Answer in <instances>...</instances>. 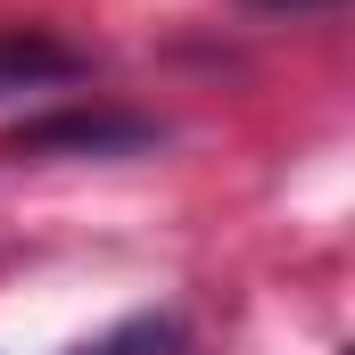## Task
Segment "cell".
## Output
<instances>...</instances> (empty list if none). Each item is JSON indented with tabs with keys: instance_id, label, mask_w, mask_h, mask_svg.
Here are the masks:
<instances>
[{
	"instance_id": "1",
	"label": "cell",
	"mask_w": 355,
	"mask_h": 355,
	"mask_svg": "<svg viewBox=\"0 0 355 355\" xmlns=\"http://www.w3.org/2000/svg\"><path fill=\"white\" fill-rule=\"evenodd\" d=\"M141 141H157V124H141V116H42V124H17L8 132V157H50V149H91V157H107V149H141Z\"/></svg>"
},
{
	"instance_id": "2",
	"label": "cell",
	"mask_w": 355,
	"mask_h": 355,
	"mask_svg": "<svg viewBox=\"0 0 355 355\" xmlns=\"http://www.w3.org/2000/svg\"><path fill=\"white\" fill-rule=\"evenodd\" d=\"M75 355H190V331H182L174 314H132V322H116V331L83 339Z\"/></svg>"
},
{
	"instance_id": "3",
	"label": "cell",
	"mask_w": 355,
	"mask_h": 355,
	"mask_svg": "<svg viewBox=\"0 0 355 355\" xmlns=\"http://www.w3.org/2000/svg\"><path fill=\"white\" fill-rule=\"evenodd\" d=\"M25 75H67V58H58V50H33V42H8V50H0V91L25 83Z\"/></svg>"
},
{
	"instance_id": "4",
	"label": "cell",
	"mask_w": 355,
	"mask_h": 355,
	"mask_svg": "<svg viewBox=\"0 0 355 355\" xmlns=\"http://www.w3.org/2000/svg\"><path fill=\"white\" fill-rule=\"evenodd\" d=\"M272 8H314V0H272Z\"/></svg>"
}]
</instances>
